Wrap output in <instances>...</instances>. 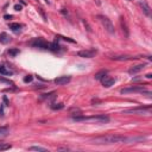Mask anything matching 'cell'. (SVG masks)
Here are the masks:
<instances>
[{"mask_svg":"<svg viewBox=\"0 0 152 152\" xmlns=\"http://www.w3.org/2000/svg\"><path fill=\"white\" fill-rule=\"evenodd\" d=\"M94 144H116V142H122L126 141V138L124 135L119 134H107V135H101L91 139Z\"/></svg>","mask_w":152,"mask_h":152,"instance_id":"1","label":"cell"},{"mask_svg":"<svg viewBox=\"0 0 152 152\" xmlns=\"http://www.w3.org/2000/svg\"><path fill=\"white\" fill-rule=\"evenodd\" d=\"M75 121H84V122H96V124H104L109 121V118L106 115H91V116H74Z\"/></svg>","mask_w":152,"mask_h":152,"instance_id":"2","label":"cell"},{"mask_svg":"<svg viewBox=\"0 0 152 152\" xmlns=\"http://www.w3.org/2000/svg\"><path fill=\"white\" fill-rule=\"evenodd\" d=\"M97 19L100 20V23L102 24V26L104 27V30H106L107 32H109V33H114V32H115L114 25H113V23L110 21V19H109L108 17L100 14V15H97Z\"/></svg>","mask_w":152,"mask_h":152,"instance_id":"3","label":"cell"},{"mask_svg":"<svg viewBox=\"0 0 152 152\" xmlns=\"http://www.w3.org/2000/svg\"><path fill=\"white\" fill-rule=\"evenodd\" d=\"M124 113L127 114H150L151 113V106L148 107H137V108H131V109H126L124 110Z\"/></svg>","mask_w":152,"mask_h":152,"instance_id":"4","label":"cell"},{"mask_svg":"<svg viewBox=\"0 0 152 152\" xmlns=\"http://www.w3.org/2000/svg\"><path fill=\"white\" fill-rule=\"evenodd\" d=\"M147 89L144 86H134V87H128L121 89V94H128V93H146Z\"/></svg>","mask_w":152,"mask_h":152,"instance_id":"5","label":"cell"},{"mask_svg":"<svg viewBox=\"0 0 152 152\" xmlns=\"http://www.w3.org/2000/svg\"><path fill=\"white\" fill-rule=\"evenodd\" d=\"M30 44H31L32 46H34V48L45 49V50H49V48H50V43L46 42V40H44V39H42V38H36V39H33Z\"/></svg>","mask_w":152,"mask_h":152,"instance_id":"6","label":"cell"},{"mask_svg":"<svg viewBox=\"0 0 152 152\" xmlns=\"http://www.w3.org/2000/svg\"><path fill=\"white\" fill-rule=\"evenodd\" d=\"M97 53V50L96 49H87V50H81L77 52V56L78 57H82V58H93L95 57V55Z\"/></svg>","mask_w":152,"mask_h":152,"instance_id":"7","label":"cell"},{"mask_svg":"<svg viewBox=\"0 0 152 152\" xmlns=\"http://www.w3.org/2000/svg\"><path fill=\"white\" fill-rule=\"evenodd\" d=\"M70 80H71L70 76H59V77H57V78L55 80V83H56L57 86H65L66 83L70 82Z\"/></svg>","mask_w":152,"mask_h":152,"instance_id":"8","label":"cell"},{"mask_svg":"<svg viewBox=\"0 0 152 152\" xmlns=\"http://www.w3.org/2000/svg\"><path fill=\"white\" fill-rule=\"evenodd\" d=\"M101 82H102V86L103 87H106V88H109V87H112L114 83H115V78H113V77H108L107 75L101 80Z\"/></svg>","mask_w":152,"mask_h":152,"instance_id":"9","label":"cell"},{"mask_svg":"<svg viewBox=\"0 0 152 152\" xmlns=\"http://www.w3.org/2000/svg\"><path fill=\"white\" fill-rule=\"evenodd\" d=\"M146 66V64L145 63H141V64H137V65H134V66H132L129 70H128V74L129 75H134V74H138L139 71H141Z\"/></svg>","mask_w":152,"mask_h":152,"instance_id":"10","label":"cell"},{"mask_svg":"<svg viewBox=\"0 0 152 152\" xmlns=\"http://www.w3.org/2000/svg\"><path fill=\"white\" fill-rule=\"evenodd\" d=\"M139 6L141 7V10H142V12H144L145 15L151 17V7L148 6V4H147L146 1H141V2H139Z\"/></svg>","mask_w":152,"mask_h":152,"instance_id":"11","label":"cell"},{"mask_svg":"<svg viewBox=\"0 0 152 152\" xmlns=\"http://www.w3.org/2000/svg\"><path fill=\"white\" fill-rule=\"evenodd\" d=\"M11 40H12V37L8 33H6V32L0 33V43L1 44H8Z\"/></svg>","mask_w":152,"mask_h":152,"instance_id":"12","label":"cell"},{"mask_svg":"<svg viewBox=\"0 0 152 152\" xmlns=\"http://www.w3.org/2000/svg\"><path fill=\"white\" fill-rule=\"evenodd\" d=\"M120 25H121V27H122V32H124L125 37H126V38H128L129 32H128V27H127V24H126V20H125V18H124V17H121V18H120Z\"/></svg>","mask_w":152,"mask_h":152,"instance_id":"13","label":"cell"},{"mask_svg":"<svg viewBox=\"0 0 152 152\" xmlns=\"http://www.w3.org/2000/svg\"><path fill=\"white\" fill-rule=\"evenodd\" d=\"M55 97H56V93L55 91H51V93L42 94L40 95V100H46V101H53Z\"/></svg>","mask_w":152,"mask_h":152,"instance_id":"14","label":"cell"},{"mask_svg":"<svg viewBox=\"0 0 152 152\" xmlns=\"http://www.w3.org/2000/svg\"><path fill=\"white\" fill-rule=\"evenodd\" d=\"M21 27H23V25H21V24H19V23H11V24H10V28H11L12 31L17 32V33H19V32H20Z\"/></svg>","mask_w":152,"mask_h":152,"instance_id":"15","label":"cell"},{"mask_svg":"<svg viewBox=\"0 0 152 152\" xmlns=\"http://www.w3.org/2000/svg\"><path fill=\"white\" fill-rule=\"evenodd\" d=\"M115 61H131V59H137L139 57H132V56H114L112 57Z\"/></svg>","mask_w":152,"mask_h":152,"instance_id":"16","label":"cell"},{"mask_svg":"<svg viewBox=\"0 0 152 152\" xmlns=\"http://www.w3.org/2000/svg\"><path fill=\"white\" fill-rule=\"evenodd\" d=\"M10 133V128L7 126H1L0 127V138H5L7 137Z\"/></svg>","mask_w":152,"mask_h":152,"instance_id":"17","label":"cell"},{"mask_svg":"<svg viewBox=\"0 0 152 152\" xmlns=\"http://www.w3.org/2000/svg\"><path fill=\"white\" fill-rule=\"evenodd\" d=\"M0 74H2V75H12V74H13V71H12V70H10L7 66L0 65Z\"/></svg>","mask_w":152,"mask_h":152,"instance_id":"18","label":"cell"},{"mask_svg":"<svg viewBox=\"0 0 152 152\" xmlns=\"http://www.w3.org/2000/svg\"><path fill=\"white\" fill-rule=\"evenodd\" d=\"M106 75H107V70H101V71L95 74V80H100L101 81Z\"/></svg>","mask_w":152,"mask_h":152,"instance_id":"19","label":"cell"},{"mask_svg":"<svg viewBox=\"0 0 152 152\" xmlns=\"http://www.w3.org/2000/svg\"><path fill=\"white\" fill-rule=\"evenodd\" d=\"M61 48H62V46H61L58 43H50V48H49V50H51V51H59Z\"/></svg>","mask_w":152,"mask_h":152,"instance_id":"20","label":"cell"},{"mask_svg":"<svg viewBox=\"0 0 152 152\" xmlns=\"http://www.w3.org/2000/svg\"><path fill=\"white\" fill-rule=\"evenodd\" d=\"M69 112L72 114V118H74V116L82 115V112H81V109H78V108H70V109H69Z\"/></svg>","mask_w":152,"mask_h":152,"instance_id":"21","label":"cell"},{"mask_svg":"<svg viewBox=\"0 0 152 152\" xmlns=\"http://www.w3.org/2000/svg\"><path fill=\"white\" fill-rule=\"evenodd\" d=\"M18 53H19V50H18V49H10V50H8V55H10L11 57H15Z\"/></svg>","mask_w":152,"mask_h":152,"instance_id":"22","label":"cell"},{"mask_svg":"<svg viewBox=\"0 0 152 152\" xmlns=\"http://www.w3.org/2000/svg\"><path fill=\"white\" fill-rule=\"evenodd\" d=\"M11 145L6 144V142H0V151H5V150H10Z\"/></svg>","mask_w":152,"mask_h":152,"instance_id":"23","label":"cell"},{"mask_svg":"<svg viewBox=\"0 0 152 152\" xmlns=\"http://www.w3.org/2000/svg\"><path fill=\"white\" fill-rule=\"evenodd\" d=\"M28 150L30 151H46L45 147H40V146H31Z\"/></svg>","mask_w":152,"mask_h":152,"instance_id":"24","label":"cell"},{"mask_svg":"<svg viewBox=\"0 0 152 152\" xmlns=\"http://www.w3.org/2000/svg\"><path fill=\"white\" fill-rule=\"evenodd\" d=\"M63 107H64L63 103H52V104H51V108H52V109H62Z\"/></svg>","mask_w":152,"mask_h":152,"instance_id":"25","label":"cell"},{"mask_svg":"<svg viewBox=\"0 0 152 152\" xmlns=\"http://www.w3.org/2000/svg\"><path fill=\"white\" fill-rule=\"evenodd\" d=\"M56 38H57V39H63V40H66V42H70V43H75L74 39H70V38H68V37H63V36H56Z\"/></svg>","mask_w":152,"mask_h":152,"instance_id":"26","label":"cell"},{"mask_svg":"<svg viewBox=\"0 0 152 152\" xmlns=\"http://www.w3.org/2000/svg\"><path fill=\"white\" fill-rule=\"evenodd\" d=\"M32 80H33V77H32L31 75H27V76H25V77H24V82H25V83L32 82Z\"/></svg>","mask_w":152,"mask_h":152,"instance_id":"27","label":"cell"},{"mask_svg":"<svg viewBox=\"0 0 152 152\" xmlns=\"http://www.w3.org/2000/svg\"><path fill=\"white\" fill-rule=\"evenodd\" d=\"M14 10H15V11H21V5L15 4V5H14Z\"/></svg>","mask_w":152,"mask_h":152,"instance_id":"28","label":"cell"},{"mask_svg":"<svg viewBox=\"0 0 152 152\" xmlns=\"http://www.w3.org/2000/svg\"><path fill=\"white\" fill-rule=\"evenodd\" d=\"M0 116H1V118L4 116V104L0 106Z\"/></svg>","mask_w":152,"mask_h":152,"instance_id":"29","label":"cell"},{"mask_svg":"<svg viewBox=\"0 0 152 152\" xmlns=\"http://www.w3.org/2000/svg\"><path fill=\"white\" fill-rule=\"evenodd\" d=\"M61 150H64V151H66V150H69L68 147H64V146H61V147H57V151H61Z\"/></svg>","mask_w":152,"mask_h":152,"instance_id":"30","label":"cell"},{"mask_svg":"<svg viewBox=\"0 0 152 152\" xmlns=\"http://www.w3.org/2000/svg\"><path fill=\"white\" fill-rule=\"evenodd\" d=\"M4 18H5L6 20H8V19H11V18H12V15H8V14H6V15H5Z\"/></svg>","mask_w":152,"mask_h":152,"instance_id":"31","label":"cell"},{"mask_svg":"<svg viewBox=\"0 0 152 152\" xmlns=\"http://www.w3.org/2000/svg\"><path fill=\"white\" fill-rule=\"evenodd\" d=\"M146 77H147V78H151V77H152V75H151V74H147V75H146Z\"/></svg>","mask_w":152,"mask_h":152,"instance_id":"32","label":"cell"}]
</instances>
